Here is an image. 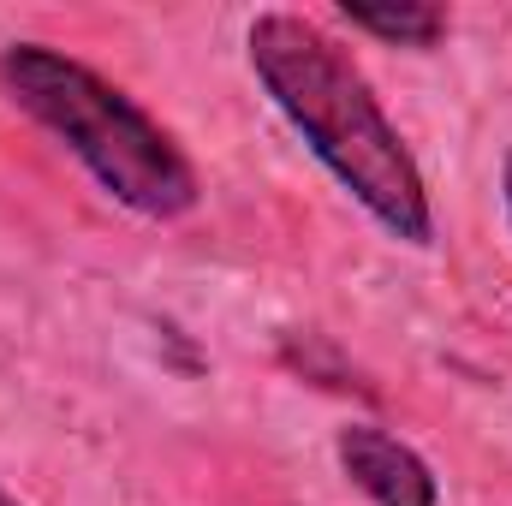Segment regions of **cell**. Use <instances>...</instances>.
<instances>
[{
  "mask_svg": "<svg viewBox=\"0 0 512 506\" xmlns=\"http://www.w3.org/2000/svg\"><path fill=\"white\" fill-rule=\"evenodd\" d=\"M245 54L262 96L280 120L304 137V149L352 191V203L393 233L399 245H435V209L417 155L387 120L382 96L340 36H328L304 12H256L245 30Z\"/></svg>",
  "mask_w": 512,
  "mask_h": 506,
  "instance_id": "obj_1",
  "label": "cell"
},
{
  "mask_svg": "<svg viewBox=\"0 0 512 506\" xmlns=\"http://www.w3.org/2000/svg\"><path fill=\"white\" fill-rule=\"evenodd\" d=\"M0 96L24 120H36L54 143H66L90 167V179L114 203H126L131 215L179 221L197 209L203 185H197L191 155L137 96L108 84L96 66L48 42H12L0 48Z\"/></svg>",
  "mask_w": 512,
  "mask_h": 506,
  "instance_id": "obj_2",
  "label": "cell"
},
{
  "mask_svg": "<svg viewBox=\"0 0 512 506\" xmlns=\"http://www.w3.org/2000/svg\"><path fill=\"white\" fill-rule=\"evenodd\" d=\"M334 459L370 506H441V483L429 459L376 423H346L334 435Z\"/></svg>",
  "mask_w": 512,
  "mask_h": 506,
  "instance_id": "obj_3",
  "label": "cell"
},
{
  "mask_svg": "<svg viewBox=\"0 0 512 506\" xmlns=\"http://www.w3.org/2000/svg\"><path fill=\"white\" fill-rule=\"evenodd\" d=\"M340 18L393 48H435L453 24L441 6H423V0H340Z\"/></svg>",
  "mask_w": 512,
  "mask_h": 506,
  "instance_id": "obj_4",
  "label": "cell"
},
{
  "mask_svg": "<svg viewBox=\"0 0 512 506\" xmlns=\"http://www.w3.org/2000/svg\"><path fill=\"white\" fill-rule=\"evenodd\" d=\"M501 191H507V215H512V155H507V167H501Z\"/></svg>",
  "mask_w": 512,
  "mask_h": 506,
  "instance_id": "obj_5",
  "label": "cell"
},
{
  "mask_svg": "<svg viewBox=\"0 0 512 506\" xmlns=\"http://www.w3.org/2000/svg\"><path fill=\"white\" fill-rule=\"evenodd\" d=\"M0 506H18V501H12V495H6V489H0Z\"/></svg>",
  "mask_w": 512,
  "mask_h": 506,
  "instance_id": "obj_6",
  "label": "cell"
}]
</instances>
